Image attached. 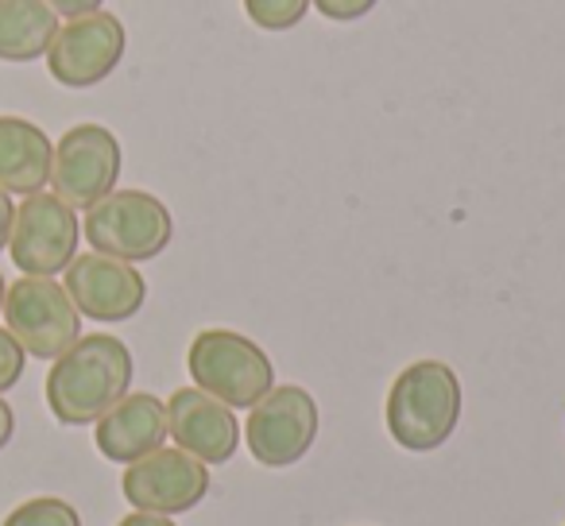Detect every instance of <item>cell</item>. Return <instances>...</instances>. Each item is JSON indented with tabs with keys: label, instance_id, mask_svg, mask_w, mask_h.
<instances>
[{
	"label": "cell",
	"instance_id": "obj_12",
	"mask_svg": "<svg viewBox=\"0 0 565 526\" xmlns=\"http://www.w3.org/2000/svg\"><path fill=\"white\" fill-rule=\"evenodd\" d=\"M167 433L182 453L198 457L202 464H225L241 446L236 415L198 387H179L167 402Z\"/></svg>",
	"mask_w": 565,
	"mask_h": 526
},
{
	"label": "cell",
	"instance_id": "obj_2",
	"mask_svg": "<svg viewBox=\"0 0 565 526\" xmlns=\"http://www.w3.org/2000/svg\"><path fill=\"white\" fill-rule=\"evenodd\" d=\"M387 433L407 453H434L461 422V379L441 361H415L387 391Z\"/></svg>",
	"mask_w": 565,
	"mask_h": 526
},
{
	"label": "cell",
	"instance_id": "obj_9",
	"mask_svg": "<svg viewBox=\"0 0 565 526\" xmlns=\"http://www.w3.org/2000/svg\"><path fill=\"white\" fill-rule=\"evenodd\" d=\"M128 47L125 24L113 12H89V17L66 20L58 35L51 40L47 71L58 86L66 89H89L105 82L120 66Z\"/></svg>",
	"mask_w": 565,
	"mask_h": 526
},
{
	"label": "cell",
	"instance_id": "obj_11",
	"mask_svg": "<svg viewBox=\"0 0 565 526\" xmlns=\"http://www.w3.org/2000/svg\"><path fill=\"white\" fill-rule=\"evenodd\" d=\"M63 276V287L74 307H78V314L94 318V322H128L148 302V283L136 271V264L102 256V251L74 256V264Z\"/></svg>",
	"mask_w": 565,
	"mask_h": 526
},
{
	"label": "cell",
	"instance_id": "obj_15",
	"mask_svg": "<svg viewBox=\"0 0 565 526\" xmlns=\"http://www.w3.org/2000/svg\"><path fill=\"white\" fill-rule=\"evenodd\" d=\"M58 28V12L47 0H0V63L47 58Z\"/></svg>",
	"mask_w": 565,
	"mask_h": 526
},
{
	"label": "cell",
	"instance_id": "obj_13",
	"mask_svg": "<svg viewBox=\"0 0 565 526\" xmlns=\"http://www.w3.org/2000/svg\"><path fill=\"white\" fill-rule=\"evenodd\" d=\"M97 449L105 461L132 464L163 449L167 441V402L151 391H128L109 415L97 418Z\"/></svg>",
	"mask_w": 565,
	"mask_h": 526
},
{
	"label": "cell",
	"instance_id": "obj_10",
	"mask_svg": "<svg viewBox=\"0 0 565 526\" xmlns=\"http://www.w3.org/2000/svg\"><path fill=\"white\" fill-rule=\"evenodd\" d=\"M120 492L136 511L174 518L182 511H194L210 495V472L198 457L182 453L179 446L156 449V453L128 464Z\"/></svg>",
	"mask_w": 565,
	"mask_h": 526
},
{
	"label": "cell",
	"instance_id": "obj_20",
	"mask_svg": "<svg viewBox=\"0 0 565 526\" xmlns=\"http://www.w3.org/2000/svg\"><path fill=\"white\" fill-rule=\"evenodd\" d=\"M51 9L66 20H78V17H89V12H102L105 0H47Z\"/></svg>",
	"mask_w": 565,
	"mask_h": 526
},
{
	"label": "cell",
	"instance_id": "obj_1",
	"mask_svg": "<svg viewBox=\"0 0 565 526\" xmlns=\"http://www.w3.org/2000/svg\"><path fill=\"white\" fill-rule=\"evenodd\" d=\"M132 353L120 337H78L47 372V407L63 426H89L132 391Z\"/></svg>",
	"mask_w": 565,
	"mask_h": 526
},
{
	"label": "cell",
	"instance_id": "obj_4",
	"mask_svg": "<svg viewBox=\"0 0 565 526\" xmlns=\"http://www.w3.org/2000/svg\"><path fill=\"white\" fill-rule=\"evenodd\" d=\"M89 248L102 256L125 259V264H143L167 251L174 236L171 210L148 190H113L97 205L86 210L82 221Z\"/></svg>",
	"mask_w": 565,
	"mask_h": 526
},
{
	"label": "cell",
	"instance_id": "obj_6",
	"mask_svg": "<svg viewBox=\"0 0 565 526\" xmlns=\"http://www.w3.org/2000/svg\"><path fill=\"white\" fill-rule=\"evenodd\" d=\"M318 426H322V415H318L315 395L299 384H287L271 387L252 407L248 422H244V438L264 469H291L310 453Z\"/></svg>",
	"mask_w": 565,
	"mask_h": 526
},
{
	"label": "cell",
	"instance_id": "obj_19",
	"mask_svg": "<svg viewBox=\"0 0 565 526\" xmlns=\"http://www.w3.org/2000/svg\"><path fill=\"white\" fill-rule=\"evenodd\" d=\"M376 4L380 0H315V9L322 12L326 20H333V24H353V20L369 17Z\"/></svg>",
	"mask_w": 565,
	"mask_h": 526
},
{
	"label": "cell",
	"instance_id": "obj_7",
	"mask_svg": "<svg viewBox=\"0 0 565 526\" xmlns=\"http://www.w3.org/2000/svg\"><path fill=\"white\" fill-rule=\"evenodd\" d=\"M120 140L105 125H74L55 143L51 159V194L71 210H89L117 190L120 179Z\"/></svg>",
	"mask_w": 565,
	"mask_h": 526
},
{
	"label": "cell",
	"instance_id": "obj_22",
	"mask_svg": "<svg viewBox=\"0 0 565 526\" xmlns=\"http://www.w3.org/2000/svg\"><path fill=\"white\" fill-rule=\"evenodd\" d=\"M12 433H17V415H12V407L4 402V395H0V449L9 446Z\"/></svg>",
	"mask_w": 565,
	"mask_h": 526
},
{
	"label": "cell",
	"instance_id": "obj_3",
	"mask_svg": "<svg viewBox=\"0 0 565 526\" xmlns=\"http://www.w3.org/2000/svg\"><path fill=\"white\" fill-rule=\"evenodd\" d=\"M186 368L194 387L225 402L228 410H252L275 387V364L252 337L233 330H202L190 341Z\"/></svg>",
	"mask_w": 565,
	"mask_h": 526
},
{
	"label": "cell",
	"instance_id": "obj_17",
	"mask_svg": "<svg viewBox=\"0 0 565 526\" xmlns=\"http://www.w3.org/2000/svg\"><path fill=\"white\" fill-rule=\"evenodd\" d=\"M0 526H82V515L66 500L55 495H40V500H28L12 511Z\"/></svg>",
	"mask_w": 565,
	"mask_h": 526
},
{
	"label": "cell",
	"instance_id": "obj_5",
	"mask_svg": "<svg viewBox=\"0 0 565 526\" xmlns=\"http://www.w3.org/2000/svg\"><path fill=\"white\" fill-rule=\"evenodd\" d=\"M4 330L35 361H58L82 337V314L63 283L43 276H24L4 294Z\"/></svg>",
	"mask_w": 565,
	"mask_h": 526
},
{
	"label": "cell",
	"instance_id": "obj_14",
	"mask_svg": "<svg viewBox=\"0 0 565 526\" xmlns=\"http://www.w3.org/2000/svg\"><path fill=\"white\" fill-rule=\"evenodd\" d=\"M55 143L40 125L24 117H0V190L9 194H40L51 186Z\"/></svg>",
	"mask_w": 565,
	"mask_h": 526
},
{
	"label": "cell",
	"instance_id": "obj_16",
	"mask_svg": "<svg viewBox=\"0 0 565 526\" xmlns=\"http://www.w3.org/2000/svg\"><path fill=\"white\" fill-rule=\"evenodd\" d=\"M315 9V0H244V12L259 32H291L302 24V17Z\"/></svg>",
	"mask_w": 565,
	"mask_h": 526
},
{
	"label": "cell",
	"instance_id": "obj_18",
	"mask_svg": "<svg viewBox=\"0 0 565 526\" xmlns=\"http://www.w3.org/2000/svg\"><path fill=\"white\" fill-rule=\"evenodd\" d=\"M24 364H28V353L9 330H0V395L12 391L24 376Z\"/></svg>",
	"mask_w": 565,
	"mask_h": 526
},
{
	"label": "cell",
	"instance_id": "obj_24",
	"mask_svg": "<svg viewBox=\"0 0 565 526\" xmlns=\"http://www.w3.org/2000/svg\"><path fill=\"white\" fill-rule=\"evenodd\" d=\"M4 294H9V283H4V276H0V310H4Z\"/></svg>",
	"mask_w": 565,
	"mask_h": 526
},
{
	"label": "cell",
	"instance_id": "obj_8",
	"mask_svg": "<svg viewBox=\"0 0 565 526\" xmlns=\"http://www.w3.org/2000/svg\"><path fill=\"white\" fill-rule=\"evenodd\" d=\"M78 213L55 194H28L24 205H17V221H12L9 236V256L24 276L55 279L66 271L78 256Z\"/></svg>",
	"mask_w": 565,
	"mask_h": 526
},
{
	"label": "cell",
	"instance_id": "obj_21",
	"mask_svg": "<svg viewBox=\"0 0 565 526\" xmlns=\"http://www.w3.org/2000/svg\"><path fill=\"white\" fill-rule=\"evenodd\" d=\"M12 221H17V205H12V194H9V190H0V251L9 248Z\"/></svg>",
	"mask_w": 565,
	"mask_h": 526
},
{
	"label": "cell",
	"instance_id": "obj_23",
	"mask_svg": "<svg viewBox=\"0 0 565 526\" xmlns=\"http://www.w3.org/2000/svg\"><path fill=\"white\" fill-rule=\"evenodd\" d=\"M117 526H174V518H167V515H148V511H132V515L120 518Z\"/></svg>",
	"mask_w": 565,
	"mask_h": 526
}]
</instances>
